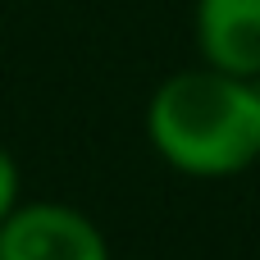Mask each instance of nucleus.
I'll use <instances>...</instances> for the list:
<instances>
[{
  "mask_svg": "<svg viewBox=\"0 0 260 260\" xmlns=\"http://www.w3.org/2000/svg\"><path fill=\"white\" fill-rule=\"evenodd\" d=\"M256 174H260V165H256Z\"/></svg>",
  "mask_w": 260,
  "mask_h": 260,
  "instance_id": "6",
  "label": "nucleus"
},
{
  "mask_svg": "<svg viewBox=\"0 0 260 260\" xmlns=\"http://www.w3.org/2000/svg\"><path fill=\"white\" fill-rule=\"evenodd\" d=\"M251 87H256V101H260V78H251Z\"/></svg>",
  "mask_w": 260,
  "mask_h": 260,
  "instance_id": "5",
  "label": "nucleus"
},
{
  "mask_svg": "<svg viewBox=\"0 0 260 260\" xmlns=\"http://www.w3.org/2000/svg\"><path fill=\"white\" fill-rule=\"evenodd\" d=\"M23 206V169L14 160V151L0 142V224Z\"/></svg>",
  "mask_w": 260,
  "mask_h": 260,
  "instance_id": "4",
  "label": "nucleus"
},
{
  "mask_svg": "<svg viewBox=\"0 0 260 260\" xmlns=\"http://www.w3.org/2000/svg\"><path fill=\"white\" fill-rule=\"evenodd\" d=\"M142 128L160 165L197 183L242 178L260 165L256 87L201 59L155 82L142 110Z\"/></svg>",
  "mask_w": 260,
  "mask_h": 260,
  "instance_id": "1",
  "label": "nucleus"
},
{
  "mask_svg": "<svg viewBox=\"0 0 260 260\" xmlns=\"http://www.w3.org/2000/svg\"><path fill=\"white\" fill-rule=\"evenodd\" d=\"M192 41L201 64L247 82L260 78V0H197Z\"/></svg>",
  "mask_w": 260,
  "mask_h": 260,
  "instance_id": "3",
  "label": "nucleus"
},
{
  "mask_svg": "<svg viewBox=\"0 0 260 260\" xmlns=\"http://www.w3.org/2000/svg\"><path fill=\"white\" fill-rule=\"evenodd\" d=\"M0 260H114L105 229L73 201L37 197L0 224Z\"/></svg>",
  "mask_w": 260,
  "mask_h": 260,
  "instance_id": "2",
  "label": "nucleus"
}]
</instances>
